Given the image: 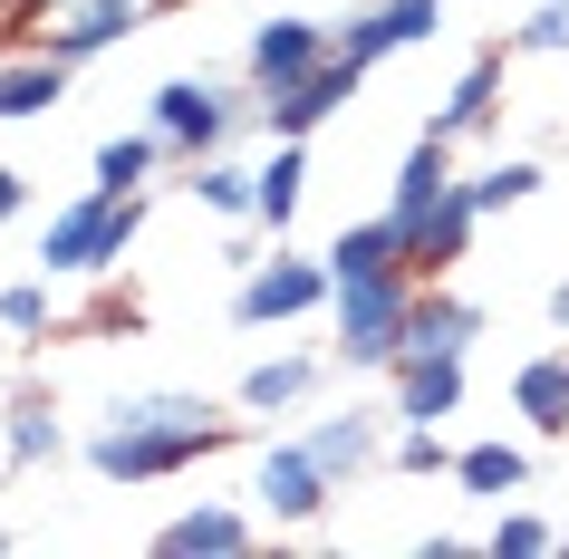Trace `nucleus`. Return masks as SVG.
<instances>
[{
    "mask_svg": "<svg viewBox=\"0 0 569 559\" xmlns=\"http://www.w3.org/2000/svg\"><path fill=\"white\" fill-rule=\"evenodd\" d=\"M164 0H68V10H49V20H30V49H49V59H68V68H88V59H107V49H126V39L146 30Z\"/></svg>",
    "mask_w": 569,
    "mask_h": 559,
    "instance_id": "0eeeda50",
    "label": "nucleus"
},
{
    "mask_svg": "<svg viewBox=\"0 0 569 559\" xmlns=\"http://www.w3.org/2000/svg\"><path fill=\"white\" fill-rule=\"evenodd\" d=\"M146 126L164 136V154H174V174H183L203 154H232L241 126H261V97H251V78H164L146 97Z\"/></svg>",
    "mask_w": 569,
    "mask_h": 559,
    "instance_id": "20e7f679",
    "label": "nucleus"
},
{
    "mask_svg": "<svg viewBox=\"0 0 569 559\" xmlns=\"http://www.w3.org/2000/svg\"><path fill=\"white\" fill-rule=\"evenodd\" d=\"M261 511H241V501H193V511H174V521L154 530V559H241L261 550Z\"/></svg>",
    "mask_w": 569,
    "mask_h": 559,
    "instance_id": "f8f14e48",
    "label": "nucleus"
},
{
    "mask_svg": "<svg viewBox=\"0 0 569 559\" xmlns=\"http://www.w3.org/2000/svg\"><path fill=\"white\" fill-rule=\"evenodd\" d=\"M473 232H482V203H473V183L453 174L445 203L425 212V222H406V270L416 280H453V270L473 261Z\"/></svg>",
    "mask_w": 569,
    "mask_h": 559,
    "instance_id": "9b49d317",
    "label": "nucleus"
},
{
    "mask_svg": "<svg viewBox=\"0 0 569 559\" xmlns=\"http://www.w3.org/2000/svg\"><path fill=\"white\" fill-rule=\"evenodd\" d=\"M453 20V0H358L338 20V59L348 68H387L396 49H425V39Z\"/></svg>",
    "mask_w": 569,
    "mask_h": 559,
    "instance_id": "6e6552de",
    "label": "nucleus"
},
{
    "mask_svg": "<svg viewBox=\"0 0 569 559\" xmlns=\"http://www.w3.org/2000/svg\"><path fill=\"white\" fill-rule=\"evenodd\" d=\"M502 88H511V39H502V49H473V59L453 68V88L435 97V117H425V126H445L453 146H473V136L502 126Z\"/></svg>",
    "mask_w": 569,
    "mask_h": 559,
    "instance_id": "9d476101",
    "label": "nucleus"
},
{
    "mask_svg": "<svg viewBox=\"0 0 569 559\" xmlns=\"http://www.w3.org/2000/svg\"><path fill=\"white\" fill-rule=\"evenodd\" d=\"M482 338V309L463 290H445V280H416V309H406V348L425 357H473Z\"/></svg>",
    "mask_w": 569,
    "mask_h": 559,
    "instance_id": "6ab92c4d",
    "label": "nucleus"
},
{
    "mask_svg": "<svg viewBox=\"0 0 569 559\" xmlns=\"http://www.w3.org/2000/svg\"><path fill=\"white\" fill-rule=\"evenodd\" d=\"M482 550L492 559H540V550H560V530L540 521V511H521V501H502V521L482 530Z\"/></svg>",
    "mask_w": 569,
    "mask_h": 559,
    "instance_id": "7c9ffc66",
    "label": "nucleus"
},
{
    "mask_svg": "<svg viewBox=\"0 0 569 559\" xmlns=\"http://www.w3.org/2000/svg\"><path fill=\"white\" fill-rule=\"evenodd\" d=\"M453 10H463V0H453Z\"/></svg>",
    "mask_w": 569,
    "mask_h": 559,
    "instance_id": "e433bc0d",
    "label": "nucleus"
},
{
    "mask_svg": "<svg viewBox=\"0 0 569 559\" xmlns=\"http://www.w3.org/2000/svg\"><path fill=\"white\" fill-rule=\"evenodd\" d=\"M329 501H338V482H329V463H319L300 435L261 443V463H251V511H261L270 530H319Z\"/></svg>",
    "mask_w": 569,
    "mask_h": 559,
    "instance_id": "423d86ee",
    "label": "nucleus"
},
{
    "mask_svg": "<svg viewBox=\"0 0 569 559\" xmlns=\"http://www.w3.org/2000/svg\"><path fill=\"white\" fill-rule=\"evenodd\" d=\"M241 435H251V415H222L212 396H183V386H146V396H117L97 415V435L78 453L107 492H146V482H174V472L232 453Z\"/></svg>",
    "mask_w": 569,
    "mask_h": 559,
    "instance_id": "f257e3e1",
    "label": "nucleus"
},
{
    "mask_svg": "<svg viewBox=\"0 0 569 559\" xmlns=\"http://www.w3.org/2000/svg\"><path fill=\"white\" fill-rule=\"evenodd\" d=\"M183 193H193L212 222H251V164H232V154H203V164H183Z\"/></svg>",
    "mask_w": 569,
    "mask_h": 559,
    "instance_id": "cd10ccee",
    "label": "nucleus"
},
{
    "mask_svg": "<svg viewBox=\"0 0 569 559\" xmlns=\"http://www.w3.org/2000/svg\"><path fill=\"white\" fill-rule=\"evenodd\" d=\"M387 386H396V425H445V415H463V396H473V377H463V357H425V348H406L387 367Z\"/></svg>",
    "mask_w": 569,
    "mask_h": 559,
    "instance_id": "4468645a",
    "label": "nucleus"
},
{
    "mask_svg": "<svg viewBox=\"0 0 569 559\" xmlns=\"http://www.w3.org/2000/svg\"><path fill=\"white\" fill-rule=\"evenodd\" d=\"M463 183H473L482 222H492V212H521V203H540V193H550V164H540V154H492V164H482V174H463Z\"/></svg>",
    "mask_w": 569,
    "mask_h": 559,
    "instance_id": "a878e982",
    "label": "nucleus"
},
{
    "mask_svg": "<svg viewBox=\"0 0 569 559\" xmlns=\"http://www.w3.org/2000/svg\"><path fill=\"white\" fill-rule=\"evenodd\" d=\"M68 78H78V68L49 59V49H30V59H0V126H39V117L68 97Z\"/></svg>",
    "mask_w": 569,
    "mask_h": 559,
    "instance_id": "5701e85b",
    "label": "nucleus"
},
{
    "mask_svg": "<svg viewBox=\"0 0 569 559\" xmlns=\"http://www.w3.org/2000/svg\"><path fill=\"white\" fill-rule=\"evenodd\" d=\"M531 443H511V435H482V443H453V492L463 501H521L531 492Z\"/></svg>",
    "mask_w": 569,
    "mask_h": 559,
    "instance_id": "a211bd4d",
    "label": "nucleus"
},
{
    "mask_svg": "<svg viewBox=\"0 0 569 559\" xmlns=\"http://www.w3.org/2000/svg\"><path fill=\"white\" fill-rule=\"evenodd\" d=\"M0 328H10V348H39V338H59V328H68V309H59V280H49V270L10 280V290H0Z\"/></svg>",
    "mask_w": 569,
    "mask_h": 559,
    "instance_id": "b1692460",
    "label": "nucleus"
},
{
    "mask_svg": "<svg viewBox=\"0 0 569 559\" xmlns=\"http://www.w3.org/2000/svg\"><path fill=\"white\" fill-rule=\"evenodd\" d=\"M406 261V222L396 212H367V222H348V232L329 241V270L338 280H358V270H396Z\"/></svg>",
    "mask_w": 569,
    "mask_h": 559,
    "instance_id": "bb28decb",
    "label": "nucleus"
},
{
    "mask_svg": "<svg viewBox=\"0 0 569 559\" xmlns=\"http://www.w3.org/2000/svg\"><path fill=\"white\" fill-rule=\"evenodd\" d=\"M20 10H30V0H0V30H20Z\"/></svg>",
    "mask_w": 569,
    "mask_h": 559,
    "instance_id": "72a5a7b5",
    "label": "nucleus"
},
{
    "mask_svg": "<svg viewBox=\"0 0 569 559\" xmlns=\"http://www.w3.org/2000/svg\"><path fill=\"white\" fill-rule=\"evenodd\" d=\"M550 328H560V338H569V280H560V290H550Z\"/></svg>",
    "mask_w": 569,
    "mask_h": 559,
    "instance_id": "473e14b6",
    "label": "nucleus"
},
{
    "mask_svg": "<svg viewBox=\"0 0 569 559\" xmlns=\"http://www.w3.org/2000/svg\"><path fill=\"white\" fill-rule=\"evenodd\" d=\"M329 290H338V270H329V251H270V261H251L241 270V290H232V328H300V319H329Z\"/></svg>",
    "mask_w": 569,
    "mask_h": 559,
    "instance_id": "39448f33",
    "label": "nucleus"
},
{
    "mask_svg": "<svg viewBox=\"0 0 569 559\" xmlns=\"http://www.w3.org/2000/svg\"><path fill=\"white\" fill-rule=\"evenodd\" d=\"M406 309H416V270H358L329 290V357L348 377H387L406 357Z\"/></svg>",
    "mask_w": 569,
    "mask_h": 559,
    "instance_id": "7ed1b4c3",
    "label": "nucleus"
},
{
    "mask_svg": "<svg viewBox=\"0 0 569 559\" xmlns=\"http://www.w3.org/2000/svg\"><path fill=\"white\" fill-rule=\"evenodd\" d=\"M68 453V425H59V396L39 377L10 386V406H0V463L10 472H39V463H59Z\"/></svg>",
    "mask_w": 569,
    "mask_h": 559,
    "instance_id": "2eb2a0df",
    "label": "nucleus"
},
{
    "mask_svg": "<svg viewBox=\"0 0 569 559\" xmlns=\"http://www.w3.org/2000/svg\"><path fill=\"white\" fill-rule=\"evenodd\" d=\"M511 59H569V0H521Z\"/></svg>",
    "mask_w": 569,
    "mask_h": 559,
    "instance_id": "c756f323",
    "label": "nucleus"
},
{
    "mask_svg": "<svg viewBox=\"0 0 569 559\" xmlns=\"http://www.w3.org/2000/svg\"><path fill=\"white\" fill-rule=\"evenodd\" d=\"M387 472H416V482H435V472H445V482H453L445 425H396V435H387Z\"/></svg>",
    "mask_w": 569,
    "mask_h": 559,
    "instance_id": "c85d7f7f",
    "label": "nucleus"
},
{
    "mask_svg": "<svg viewBox=\"0 0 569 559\" xmlns=\"http://www.w3.org/2000/svg\"><path fill=\"white\" fill-rule=\"evenodd\" d=\"M88 164H97V183L136 193V183H154L164 164H174V154H164V136H154V126H117V136H107V146L88 154Z\"/></svg>",
    "mask_w": 569,
    "mask_h": 559,
    "instance_id": "393cba45",
    "label": "nucleus"
},
{
    "mask_svg": "<svg viewBox=\"0 0 569 559\" xmlns=\"http://www.w3.org/2000/svg\"><path fill=\"white\" fill-rule=\"evenodd\" d=\"M309 453H319V463H329V482L338 492H348V482H367V472L387 463V425H377V415H319V425H309Z\"/></svg>",
    "mask_w": 569,
    "mask_h": 559,
    "instance_id": "412c9836",
    "label": "nucleus"
},
{
    "mask_svg": "<svg viewBox=\"0 0 569 559\" xmlns=\"http://www.w3.org/2000/svg\"><path fill=\"white\" fill-rule=\"evenodd\" d=\"M319 377H329V357H309V348H280V357H251L232 386V406L241 415H300L309 396H319Z\"/></svg>",
    "mask_w": 569,
    "mask_h": 559,
    "instance_id": "f3484780",
    "label": "nucleus"
},
{
    "mask_svg": "<svg viewBox=\"0 0 569 559\" xmlns=\"http://www.w3.org/2000/svg\"><path fill=\"white\" fill-rule=\"evenodd\" d=\"M20 212H30V174H20V164H0V232H10Z\"/></svg>",
    "mask_w": 569,
    "mask_h": 559,
    "instance_id": "2f4dec72",
    "label": "nucleus"
},
{
    "mask_svg": "<svg viewBox=\"0 0 569 559\" xmlns=\"http://www.w3.org/2000/svg\"><path fill=\"white\" fill-rule=\"evenodd\" d=\"M300 203H309V136H270V154L251 164V232L290 241Z\"/></svg>",
    "mask_w": 569,
    "mask_h": 559,
    "instance_id": "dca6fc26",
    "label": "nucleus"
},
{
    "mask_svg": "<svg viewBox=\"0 0 569 559\" xmlns=\"http://www.w3.org/2000/svg\"><path fill=\"white\" fill-rule=\"evenodd\" d=\"M154 193L136 183V193H117V183H88V193H68L49 222H39V251L30 261L49 270V280H117L126 251H136V232H146Z\"/></svg>",
    "mask_w": 569,
    "mask_h": 559,
    "instance_id": "f03ea898",
    "label": "nucleus"
},
{
    "mask_svg": "<svg viewBox=\"0 0 569 559\" xmlns=\"http://www.w3.org/2000/svg\"><path fill=\"white\" fill-rule=\"evenodd\" d=\"M358 78H367V68L329 59V68H309V78H290V88H270L261 97V136H319V126L358 97Z\"/></svg>",
    "mask_w": 569,
    "mask_h": 559,
    "instance_id": "ddd939ff",
    "label": "nucleus"
},
{
    "mask_svg": "<svg viewBox=\"0 0 569 559\" xmlns=\"http://www.w3.org/2000/svg\"><path fill=\"white\" fill-rule=\"evenodd\" d=\"M338 59V30L329 20H309V10H270L261 30H251V49H241V78H251V97L290 88V78H309V68Z\"/></svg>",
    "mask_w": 569,
    "mask_h": 559,
    "instance_id": "1a4fd4ad",
    "label": "nucleus"
},
{
    "mask_svg": "<svg viewBox=\"0 0 569 559\" xmlns=\"http://www.w3.org/2000/svg\"><path fill=\"white\" fill-rule=\"evenodd\" d=\"M0 550H10V530H0Z\"/></svg>",
    "mask_w": 569,
    "mask_h": 559,
    "instance_id": "f704fd0d",
    "label": "nucleus"
},
{
    "mask_svg": "<svg viewBox=\"0 0 569 559\" xmlns=\"http://www.w3.org/2000/svg\"><path fill=\"white\" fill-rule=\"evenodd\" d=\"M0 348H10V328H0Z\"/></svg>",
    "mask_w": 569,
    "mask_h": 559,
    "instance_id": "c9c22d12",
    "label": "nucleus"
},
{
    "mask_svg": "<svg viewBox=\"0 0 569 559\" xmlns=\"http://www.w3.org/2000/svg\"><path fill=\"white\" fill-rule=\"evenodd\" d=\"M511 415L540 443H569V348H540V357L511 367Z\"/></svg>",
    "mask_w": 569,
    "mask_h": 559,
    "instance_id": "aec40b11",
    "label": "nucleus"
},
{
    "mask_svg": "<svg viewBox=\"0 0 569 559\" xmlns=\"http://www.w3.org/2000/svg\"><path fill=\"white\" fill-rule=\"evenodd\" d=\"M445 183H453V136H445V126H425L416 146H406V164H396L387 212H396V222H425V212L445 203Z\"/></svg>",
    "mask_w": 569,
    "mask_h": 559,
    "instance_id": "4be33fe9",
    "label": "nucleus"
}]
</instances>
